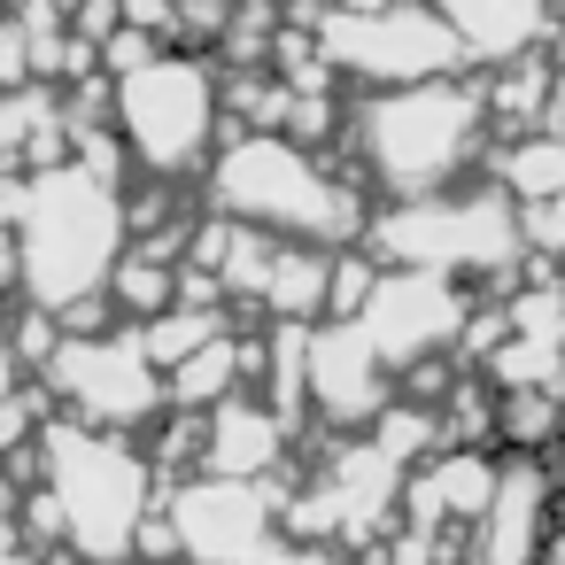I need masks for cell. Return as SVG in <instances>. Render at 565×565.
Listing matches in <instances>:
<instances>
[{"label": "cell", "instance_id": "6da1fadb", "mask_svg": "<svg viewBox=\"0 0 565 565\" xmlns=\"http://www.w3.org/2000/svg\"><path fill=\"white\" fill-rule=\"evenodd\" d=\"M465 132H472L465 102H449V94H403L395 109H380L372 148H380V163L395 179H441L449 156L465 148Z\"/></svg>", "mask_w": 565, "mask_h": 565}, {"label": "cell", "instance_id": "7a4b0ae2", "mask_svg": "<svg viewBox=\"0 0 565 565\" xmlns=\"http://www.w3.org/2000/svg\"><path fill=\"white\" fill-rule=\"evenodd\" d=\"M202 117H210V94L194 86V71L148 63V71L132 78V140H140L156 163H179V156L202 140Z\"/></svg>", "mask_w": 565, "mask_h": 565}, {"label": "cell", "instance_id": "3957f363", "mask_svg": "<svg viewBox=\"0 0 565 565\" xmlns=\"http://www.w3.org/2000/svg\"><path fill=\"white\" fill-rule=\"evenodd\" d=\"M557 557H565V550H557Z\"/></svg>", "mask_w": 565, "mask_h": 565}]
</instances>
